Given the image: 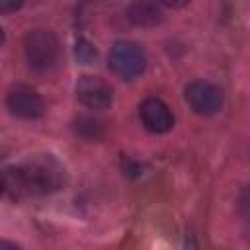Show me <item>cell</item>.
Wrapping results in <instances>:
<instances>
[{
    "mask_svg": "<svg viewBox=\"0 0 250 250\" xmlns=\"http://www.w3.org/2000/svg\"><path fill=\"white\" fill-rule=\"evenodd\" d=\"M64 184V168L53 156H31L18 166L4 170V191L12 199L29 195H45L61 189Z\"/></svg>",
    "mask_w": 250,
    "mask_h": 250,
    "instance_id": "obj_1",
    "label": "cell"
},
{
    "mask_svg": "<svg viewBox=\"0 0 250 250\" xmlns=\"http://www.w3.org/2000/svg\"><path fill=\"white\" fill-rule=\"evenodd\" d=\"M23 55L31 68L35 70H49L57 64L61 47L59 39L49 29H31L23 37Z\"/></svg>",
    "mask_w": 250,
    "mask_h": 250,
    "instance_id": "obj_2",
    "label": "cell"
},
{
    "mask_svg": "<svg viewBox=\"0 0 250 250\" xmlns=\"http://www.w3.org/2000/svg\"><path fill=\"white\" fill-rule=\"evenodd\" d=\"M109 68L123 80L137 78L146 64L143 49L133 41H115L109 49Z\"/></svg>",
    "mask_w": 250,
    "mask_h": 250,
    "instance_id": "obj_3",
    "label": "cell"
},
{
    "mask_svg": "<svg viewBox=\"0 0 250 250\" xmlns=\"http://www.w3.org/2000/svg\"><path fill=\"white\" fill-rule=\"evenodd\" d=\"M186 102L199 115H213L223 105V92L207 80H195L186 86Z\"/></svg>",
    "mask_w": 250,
    "mask_h": 250,
    "instance_id": "obj_4",
    "label": "cell"
},
{
    "mask_svg": "<svg viewBox=\"0 0 250 250\" xmlns=\"http://www.w3.org/2000/svg\"><path fill=\"white\" fill-rule=\"evenodd\" d=\"M6 105L8 109L21 119H37L43 115V100L41 96L25 84H14L6 94Z\"/></svg>",
    "mask_w": 250,
    "mask_h": 250,
    "instance_id": "obj_5",
    "label": "cell"
},
{
    "mask_svg": "<svg viewBox=\"0 0 250 250\" xmlns=\"http://www.w3.org/2000/svg\"><path fill=\"white\" fill-rule=\"evenodd\" d=\"M76 98L88 109H105L111 105V88L100 76L84 74L76 82Z\"/></svg>",
    "mask_w": 250,
    "mask_h": 250,
    "instance_id": "obj_6",
    "label": "cell"
},
{
    "mask_svg": "<svg viewBox=\"0 0 250 250\" xmlns=\"http://www.w3.org/2000/svg\"><path fill=\"white\" fill-rule=\"evenodd\" d=\"M139 117L145 129L150 133H166L174 125V115L170 107L158 98H146L139 107Z\"/></svg>",
    "mask_w": 250,
    "mask_h": 250,
    "instance_id": "obj_7",
    "label": "cell"
},
{
    "mask_svg": "<svg viewBox=\"0 0 250 250\" xmlns=\"http://www.w3.org/2000/svg\"><path fill=\"white\" fill-rule=\"evenodd\" d=\"M127 18L135 25L148 27V25H156L162 20V12L154 2H135L129 6Z\"/></svg>",
    "mask_w": 250,
    "mask_h": 250,
    "instance_id": "obj_8",
    "label": "cell"
},
{
    "mask_svg": "<svg viewBox=\"0 0 250 250\" xmlns=\"http://www.w3.org/2000/svg\"><path fill=\"white\" fill-rule=\"evenodd\" d=\"M100 129H102V123L98 121V119H92V117H80L78 121H76V131L80 133V135H84V137H98V133H100Z\"/></svg>",
    "mask_w": 250,
    "mask_h": 250,
    "instance_id": "obj_9",
    "label": "cell"
},
{
    "mask_svg": "<svg viewBox=\"0 0 250 250\" xmlns=\"http://www.w3.org/2000/svg\"><path fill=\"white\" fill-rule=\"evenodd\" d=\"M238 213L246 223H250V186H246L238 195Z\"/></svg>",
    "mask_w": 250,
    "mask_h": 250,
    "instance_id": "obj_10",
    "label": "cell"
},
{
    "mask_svg": "<svg viewBox=\"0 0 250 250\" xmlns=\"http://www.w3.org/2000/svg\"><path fill=\"white\" fill-rule=\"evenodd\" d=\"M76 55H78V59H80V61H84L86 64H90V61H94V59H96V49H94L90 43L80 41V43L76 45Z\"/></svg>",
    "mask_w": 250,
    "mask_h": 250,
    "instance_id": "obj_11",
    "label": "cell"
},
{
    "mask_svg": "<svg viewBox=\"0 0 250 250\" xmlns=\"http://www.w3.org/2000/svg\"><path fill=\"white\" fill-rule=\"evenodd\" d=\"M0 250H20L16 244H12V242H8V240H2L0 242Z\"/></svg>",
    "mask_w": 250,
    "mask_h": 250,
    "instance_id": "obj_12",
    "label": "cell"
},
{
    "mask_svg": "<svg viewBox=\"0 0 250 250\" xmlns=\"http://www.w3.org/2000/svg\"><path fill=\"white\" fill-rule=\"evenodd\" d=\"M16 8H20V4H6V2H2V4H0V10H2V12H8V10H16Z\"/></svg>",
    "mask_w": 250,
    "mask_h": 250,
    "instance_id": "obj_13",
    "label": "cell"
}]
</instances>
